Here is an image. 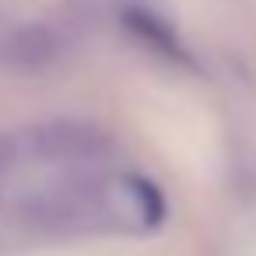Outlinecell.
<instances>
[{
  "label": "cell",
  "instance_id": "cell-1",
  "mask_svg": "<svg viewBox=\"0 0 256 256\" xmlns=\"http://www.w3.org/2000/svg\"><path fill=\"white\" fill-rule=\"evenodd\" d=\"M28 137H32V154H36V158H60V162H70V158H98V154L109 151V137H106L98 126L74 123V120L46 123V126L32 130Z\"/></svg>",
  "mask_w": 256,
  "mask_h": 256
},
{
  "label": "cell",
  "instance_id": "cell-2",
  "mask_svg": "<svg viewBox=\"0 0 256 256\" xmlns=\"http://www.w3.org/2000/svg\"><path fill=\"white\" fill-rule=\"evenodd\" d=\"M112 204L120 207V214L130 218L134 228H154L165 218V200L154 190V182H148L144 176H120L112 190Z\"/></svg>",
  "mask_w": 256,
  "mask_h": 256
},
{
  "label": "cell",
  "instance_id": "cell-3",
  "mask_svg": "<svg viewBox=\"0 0 256 256\" xmlns=\"http://www.w3.org/2000/svg\"><path fill=\"white\" fill-rule=\"evenodd\" d=\"M123 25H126L144 46H151L154 53H162L165 60L190 64V53L182 50L176 28H172L168 22H162L154 11H148V8H126V11H123Z\"/></svg>",
  "mask_w": 256,
  "mask_h": 256
}]
</instances>
